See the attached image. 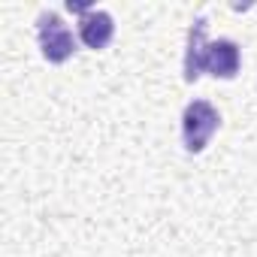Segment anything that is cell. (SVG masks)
Listing matches in <instances>:
<instances>
[{
	"mask_svg": "<svg viewBox=\"0 0 257 257\" xmlns=\"http://www.w3.org/2000/svg\"><path fill=\"white\" fill-rule=\"evenodd\" d=\"M242 70V49L236 40L230 37H221V40H212L209 43V55H206V73L212 79H236Z\"/></svg>",
	"mask_w": 257,
	"mask_h": 257,
	"instance_id": "cell-4",
	"label": "cell"
},
{
	"mask_svg": "<svg viewBox=\"0 0 257 257\" xmlns=\"http://www.w3.org/2000/svg\"><path fill=\"white\" fill-rule=\"evenodd\" d=\"M221 127V112L209 100H191L182 112V146L188 155H203Z\"/></svg>",
	"mask_w": 257,
	"mask_h": 257,
	"instance_id": "cell-1",
	"label": "cell"
},
{
	"mask_svg": "<svg viewBox=\"0 0 257 257\" xmlns=\"http://www.w3.org/2000/svg\"><path fill=\"white\" fill-rule=\"evenodd\" d=\"M209 19L206 16H197L188 28V43H185V61H182V70H185V82H197L203 73H206V55H209Z\"/></svg>",
	"mask_w": 257,
	"mask_h": 257,
	"instance_id": "cell-3",
	"label": "cell"
},
{
	"mask_svg": "<svg viewBox=\"0 0 257 257\" xmlns=\"http://www.w3.org/2000/svg\"><path fill=\"white\" fill-rule=\"evenodd\" d=\"M37 40H40V52L49 64H64L76 55V37H73L70 25L52 10L37 19Z\"/></svg>",
	"mask_w": 257,
	"mask_h": 257,
	"instance_id": "cell-2",
	"label": "cell"
},
{
	"mask_svg": "<svg viewBox=\"0 0 257 257\" xmlns=\"http://www.w3.org/2000/svg\"><path fill=\"white\" fill-rule=\"evenodd\" d=\"M115 37V19L106 13V10H88L82 19H79V40L82 46L94 49V52H103Z\"/></svg>",
	"mask_w": 257,
	"mask_h": 257,
	"instance_id": "cell-5",
	"label": "cell"
}]
</instances>
